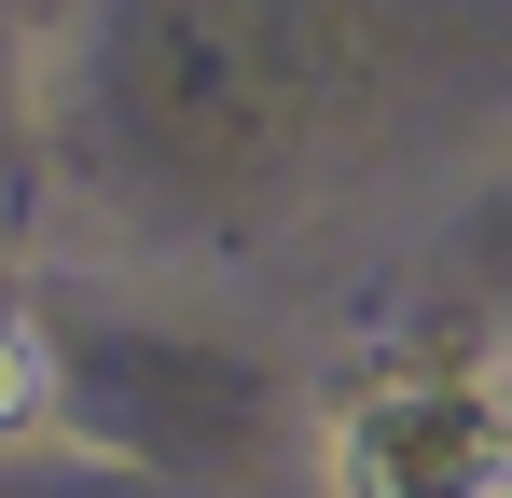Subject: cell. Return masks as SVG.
I'll list each match as a JSON object with an SVG mask.
<instances>
[{
    "mask_svg": "<svg viewBox=\"0 0 512 498\" xmlns=\"http://www.w3.org/2000/svg\"><path fill=\"white\" fill-rule=\"evenodd\" d=\"M42 429H56V346L0 319V443H42Z\"/></svg>",
    "mask_w": 512,
    "mask_h": 498,
    "instance_id": "6da1fadb",
    "label": "cell"
}]
</instances>
